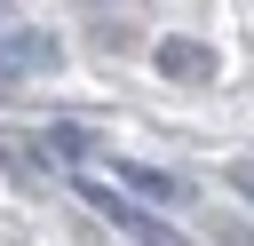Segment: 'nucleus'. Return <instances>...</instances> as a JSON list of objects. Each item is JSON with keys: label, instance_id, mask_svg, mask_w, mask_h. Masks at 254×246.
<instances>
[{"label": "nucleus", "instance_id": "nucleus-5", "mask_svg": "<svg viewBox=\"0 0 254 246\" xmlns=\"http://www.w3.org/2000/svg\"><path fill=\"white\" fill-rule=\"evenodd\" d=\"M48 143H56V159H87V151H95L87 127H48Z\"/></svg>", "mask_w": 254, "mask_h": 246}, {"label": "nucleus", "instance_id": "nucleus-4", "mask_svg": "<svg viewBox=\"0 0 254 246\" xmlns=\"http://www.w3.org/2000/svg\"><path fill=\"white\" fill-rule=\"evenodd\" d=\"M111 175H119L127 190H143V198H175V206L190 198V190H183V183H175L167 167H135V159H111Z\"/></svg>", "mask_w": 254, "mask_h": 246}, {"label": "nucleus", "instance_id": "nucleus-6", "mask_svg": "<svg viewBox=\"0 0 254 246\" xmlns=\"http://www.w3.org/2000/svg\"><path fill=\"white\" fill-rule=\"evenodd\" d=\"M230 190H238V198L254 206V159H238V167H230Z\"/></svg>", "mask_w": 254, "mask_h": 246}, {"label": "nucleus", "instance_id": "nucleus-7", "mask_svg": "<svg viewBox=\"0 0 254 246\" xmlns=\"http://www.w3.org/2000/svg\"><path fill=\"white\" fill-rule=\"evenodd\" d=\"M222 246H254V230L246 222H222Z\"/></svg>", "mask_w": 254, "mask_h": 246}, {"label": "nucleus", "instance_id": "nucleus-2", "mask_svg": "<svg viewBox=\"0 0 254 246\" xmlns=\"http://www.w3.org/2000/svg\"><path fill=\"white\" fill-rule=\"evenodd\" d=\"M8 71H56V40L48 32H8L0 40V79Z\"/></svg>", "mask_w": 254, "mask_h": 246}, {"label": "nucleus", "instance_id": "nucleus-1", "mask_svg": "<svg viewBox=\"0 0 254 246\" xmlns=\"http://www.w3.org/2000/svg\"><path fill=\"white\" fill-rule=\"evenodd\" d=\"M79 190H87V206H95L103 222H119L127 238H143V246H190V238H183L175 222H159V214H143V206H135V198H119L111 183H95V175H79Z\"/></svg>", "mask_w": 254, "mask_h": 246}, {"label": "nucleus", "instance_id": "nucleus-3", "mask_svg": "<svg viewBox=\"0 0 254 246\" xmlns=\"http://www.w3.org/2000/svg\"><path fill=\"white\" fill-rule=\"evenodd\" d=\"M159 71L167 79H214V48L206 40H159Z\"/></svg>", "mask_w": 254, "mask_h": 246}]
</instances>
